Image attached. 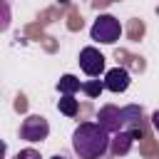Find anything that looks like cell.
Returning <instances> with one entry per match:
<instances>
[{
	"mask_svg": "<svg viewBox=\"0 0 159 159\" xmlns=\"http://www.w3.org/2000/svg\"><path fill=\"white\" fill-rule=\"evenodd\" d=\"M112 137L97 122H82L72 132V152L80 159H102L109 152Z\"/></svg>",
	"mask_w": 159,
	"mask_h": 159,
	"instance_id": "obj_1",
	"label": "cell"
},
{
	"mask_svg": "<svg viewBox=\"0 0 159 159\" xmlns=\"http://www.w3.org/2000/svg\"><path fill=\"white\" fill-rule=\"evenodd\" d=\"M119 35H122V25H119V20L114 17V15H99L94 22H92V27H89V37L94 40V42H102V45H114L117 40H119Z\"/></svg>",
	"mask_w": 159,
	"mask_h": 159,
	"instance_id": "obj_2",
	"label": "cell"
},
{
	"mask_svg": "<svg viewBox=\"0 0 159 159\" xmlns=\"http://www.w3.org/2000/svg\"><path fill=\"white\" fill-rule=\"evenodd\" d=\"M47 134H50V124H47V119L42 117V114H30V117H25L22 119V124H20V137L25 139V142H42V139H47Z\"/></svg>",
	"mask_w": 159,
	"mask_h": 159,
	"instance_id": "obj_3",
	"label": "cell"
},
{
	"mask_svg": "<svg viewBox=\"0 0 159 159\" xmlns=\"http://www.w3.org/2000/svg\"><path fill=\"white\" fill-rule=\"evenodd\" d=\"M77 62H80V67H82V72L87 77H99L104 72V55L92 45L80 50V60Z\"/></svg>",
	"mask_w": 159,
	"mask_h": 159,
	"instance_id": "obj_4",
	"label": "cell"
},
{
	"mask_svg": "<svg viewBox=\"0 0 159 159\" xmlns=\"http://www.w3.org/2000/svg\"><path fill=\"white\" fill-rule=\"evenodd\" d=\"M97 124H102L109 134L122 132V129H124L122 107H114V104H104V107H99V112H97Z\"/></svg>",
	"mask_w": 159,
	"mask_h": 159,
	"instance_id": "obj_5",
	"label": "cell"
},
{
	"mask_svg": "<svg viewBox=\"0 0 159 159\" xmlns=\"http://www.w3.org/2000/svg\"><path fill=\"white\" fill-rule=\"evenodd\" d=\"M102 82H104V89L119 94V92H124V89L129 87L132 77H129V72H127L124 67H112V70L104 72V80H102Z\"/></svg>",
	"mask_w": 159,
	"mask_h": 159,
	"instance_id": "obj_6",
	"label": "cell"
},
{
	"mask_svg": "<svg viewBox=\"0 0 159 159\" xmlns=\"http://www.w3.org/2000/svg\"><path fill=\"white\" fill-rule=\"evenodd\" d=\"M132 144H134V134H132L129 129H122V132H117V134L112 137L109 152H112L114 157H124V154L132 149Z\"/></svg>",
	"mask_w": 159,
	"mask_h": 159,
	"instance_id": "obj_7",
	"label": "cell"
},
{
	"mask_svg": "<svg viewBox=\"0 0 159 159\" xmlns=\"http://www.w3.org/2000/svg\"><path fill=\"white\" fill-rule=\"evenodd\" d=\"M57 89H60V94H75V92L82 89V82L75 75H62L60 82H57Z\"/></svg>",
	"mask_w": 159,
	"mask_h": 159,
	"instance_id": "obj_8",
	"label": "cell"
},
{
	"mask_svg": "<svg viewBox=\"0 0 159 159\" xmlns=\"http://www.w3.org/2000/svg\"><path fill=\"white\" fill-rule=\"evenodd\" d=\"M57 109H60L65 117H75L77 109H80V102L75 99V94H62V97L57 99Z\"/></svg>",
	"mask_w": 159,
	"mask_h": 159,
	"instance_id": "obj_9",
	"label": "cell"
},
{
	"mask_svg": "<svg viewBox=\"0 0 159 159\" xmlns=\"http://www.w3.org/2000/svg\"><path fill=\"white\" fill-rule=\"evenodd\" d=\"M102 89H104V82H99V80L82 82V92H84V94H89V97H99V94H102Z\"/></svg>",
	"mask_w": 159,
	"mask_h": 159,
	"instance_id": "obj_10",
	"label": "cell"
},
{
	"mask_svg": "<svg viewBox=\"0 0 159 159\" xmlns=\"http://www.w3.org/2000/svg\"><path fill=\"white\" fill-rule=\"evenodd\" d=\"M15 159H42V157H40L37 149H30V147H27V149H20V152L15 154Z\"/></svg>",
	"mask_w": 159,
	"mask_h": 159,
	"instance_id": "obj_11",
	"label": "cell"
},
{
	"mask_svg": "<svg viewBox=\"0 0 159 159\" xmlns=\"http://www.w3.org/2000/svg\"><path fill=\"white\" fill-rule=\"evenodd\" d=\"M152 124H154V129L159 132V109H157V112L152 114Z\"/></svg>",
	"mask_w": 159,
	"mask_h": 159,
	"instance_id": "obj_12",
	"label": "cell"
},
{
	"mask_svg": "<svg viewBox=\"0 0 159 159\" xmlns=\"http://www.w3.org/2000/svg\"><path fill=\"white\" fill-rule=\"evenodd\" d=\"M57 2H60V5H67V2H70V0H57Z\"/></svg>",
	"mask_w": 159,
	"mask_h": 159,
	"instance_id": "obj_13",
	"label": "cell"
},
{
	"mask_svg": "<svg viewBox=\"0 0 159 159\" xmlns=\"http://www.w3.org/2000/svg\"><path fill=\"white\" fill-rule=\"evenodd\" d=\"M52 159H65V157H52Z\"/></svg>",
	"mask_w": 159,
	"mask_h": 159,
	"instance_id": "obj_14",
	"label": "cell"
}]
</instances>
